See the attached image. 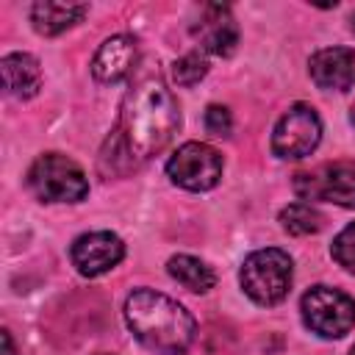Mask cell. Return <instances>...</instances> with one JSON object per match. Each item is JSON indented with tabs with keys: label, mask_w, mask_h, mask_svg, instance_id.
Segmentation results:
<instances>
[{
	"label": "cell",
	"mask_w": 355,
	"mask_h": 355,
	"mask_svg": "<svg viewBox=\"0 0 355 355\" xmlns=\"http://www.w3.org/2000/svg\"><path fill=\"white\" fill-rule=\"evenodd\" d=\"M302 322L311 333L322 338H341L355 324V300L330 286H313L300 302Z\"/></svg>",
	"instance_id": "5"
},
{
	"label": "cell",
	"mask_w": 355,
	"mask_h": 355,
	"mask_svg": "<svg viewBox=\"0 0 355 355\" xmlns=\"http://www.w3.org/2000/svg\"><path fill=\"white\" fill-rule=\"evenodd\" d=\"M133 64H136V39L116 33V36L105 39L100 44V50L94 53L92 72L100 83H119L122 78L130 75Z\"/></svg>",
	"instance_id": "11"
},
{
	"label": "cell",
	"mask_w": 355,
	"mask_h": 355,
	"mask_svg": "<svg viewBox=\"0 0 355 355\" xmlns=\"http://www.w3.org/2000/svg\"><path fill=\"white\" fill-rule=\"evenodd\" d=\"M178 103L158 72H144L133 80L122 100L119 122L103 150V169L128 172L161 153L178 130Z\"/></svg>",
	"instance_id": "1"
},
{
	"label": "cell",
	"mask_w": 355,
	"mask_h": 355,
	"mask_svg": "<svg viewBox=\"0 0 355 355\" xmlns=\"http://www.w3.org/2000/svg\"><path fill=\"white\" fill-rule=\"evenodd\" d=\"M291 258L277 247H266L244 258L239 283L252 302L277 305L291 288Z\"/></svg>",
	"instance_id": "3"
},
{
	"label": "cell",
	"mask_w": 355,
	"mask_h": 355,
	"mask_svg": "<svg viewBox=\"0 0 355 355\" xmlns=\"http://www.w3.org/2000/svg\"><path fill=\"white\" fill-rule=\"evenodd\" d=\"M205 128L214 136H227L233 130V116L225 105H208L205 108Z\"/></svg>",
	"instance_id": "19"
},
{
	"label": "cell",
	"mask_w": 355,
	"mask_h": 355,
	"mask_svg": "<svg viewBox=\"0 0 355 355\" xmlns=\"http://www.w3.org/2000/svg\"><path fill=\"white\" fill-rule=\"evenodd\" d=\"M294 191L302 200H324L341 208H355V169L352 166H322L316 172H300Z\"/></svg>",
	"instance_id": "8"
},
{
	"label": "cell",
	"mask_w": 355,
	"mask_h": 355,
	"mask_svg": "<svg viewBox=\"0 0 355 355\" xmlns=\"http://www.w3.org/2000/svg\"><path fill=\"white\" fill-rule=\"evenodd\" d=\"M125 322L130 333L158 355H183L197 333L194 316L172 297L136 288L125 300Z\"/></svg>",
	"instance_id": "2"
},
{
	"label": "cell",
	"mask_w": 355,
	"mask_h": 355,
	"mask_svg": "<svg viewBox=\"0 0 355 355\" xmlns=\"http://www.w3.org/2000/svg\"><path fill=\"white\" fill-rule=\"evenodd\" d=\"M0 72H3V86L11 97L17 100H28L39 92L42 86V69L39 61L28 53H8L0 61Z\"/></svg>",
	"instance_id": "13"
},
{
	"label": "cell",
	"mask_w": 355,
	"mask_h": 355,
	"mask_svg": "<svg viewBox=\"0 0 355 355\" xmlns=\"http://www.w3.org/2000/svg\"><path fill=\"white\" fill-rule=\"evenodd\" d=\"M86 11H89L86 3H53V0H44V3H36L31 8V22H33L36 33L58 36L67 28H72L75 22H80L86 17Z\"/></svg>",
	"instance_id": "14"
},
{
	"label": "cell",
	"mask_w": 355,
	"mask_h": 355,
	"mask_svg": "<svg viewBox=\"0 0 355 355\" xmlns=\"http://www.w3.org/2000/svg\"><path fill=\"white\" fill-rule=\"evenodd\" d=\"M352 31H355V14H352Z\"/></svg>",
	"instance_id": "22"
},
{
	"label": "cell",
	"mask_w": 355,
	"mask_h": 355,
	"mask_svg": "<svg viewBox=\"0 0 355 355\" xmlns=\"http://www.w3.org/2000/svg\"><path fill=\"white\" fill-rule=\"evenodd\" d=\"M205 72H208V61L200 53H186L172 64V75L180 86H194L197 80L205 78Z\"/></svg>",
	"instance_id": "17"
},
{
	"label": "cell",
	"mask_w": 355,
	"mask_h": 355,
	"mask_svg": "<svg viewBox=\"0 0 355 355\" xmlns=\"http://www.w3.org/2000/svg\"><path fill=\"white\" fill-rule=\"evenodd\" d=\"M97 355H111V352H97Z\"/></svg>",
	"instance_id": "23"
},
{
	"label": "cell",
	"mask_w": 355,
	"mask_h": 355,
	"mask_svg": "<svg viewBox=\"0 0 355 355\" xmlns=\"http://www.w3.org/2000/svg\"><path fill=\"white\" fill-rule=\"evenodd\" d=\"M280 225L291 236H311V233L322 230L324 216L313 205H308V202H291V205H286L280 211Z\"/></svg>",
	"instance_id": "16"
},
{
	"label": "cell",
	"mask_w": 355,
	"mask_h": 355,
	"mask_svg": "<svg viewBox=\"0 0 355 355\" xmlns=\"http://www.w3.org/2000/svg\"><path fill=\"white\" fill-rule=\"evenodd\" d=\"M166 272H169L183 288H189V291H194V294H205V291H211L214 283H216L214 269H211L205 261H200V258H194V255H186V252L172 255L169 263H166Z\"/></svg>",
	"instance_id": "15"
},
{
	"label": "cell",
	"mask_w": 355,
	"mask_h": 355,
	"mask_svg": "<svg viewBox=\"0 0 355 355\" xmlns=\"http://www.w3.org/2000/svg\"><path fill=\"white\" fill-rule=\"evenodd\" d=\"M0 344H3V355H14V344H11L8 330H3V333H0Z\"/></svg>",
	"instance_id": "20"
},
{
	"label": "cell",
	"mask_w": 355,
	"mask_h": 355,
	"mask_svg": "<svg viewBox=\"0 0 355 355\" xmlns=\"http://www.w3.org/2000/svg\"><path fill=\"white\" fill-rule=\"evenodd\" d=\"M352 125H355V108H352Z\"/></svg>",
	"instance_id": "21"
},
{
	"label": "cell",
	"mask_w": 355,
	"mask_h": 355,
	"mask_svg": "<svg viewBox=\"0 0 355 355\" xmlns=\"http://www.w3.org/2000/svg\"><path fill=\"white\" fill-rule=\"evenodd\" d=\"M69 255H72L75 269L83 277H100L125 258V244L111 230H94V233L78 236Z\"/></svg>",
	"instance_id": "9"
},
{
	"label": "cell",
	"mask_w": 355,
	"mask_h": 355,
	"mask_svg": "<svg viewBox=\"0 0 355 355\" xmlns=\"http://www.w3.org/2000/svg\"><path fill=\"white\" fill-rule=\"evenodd\" d=\"M330 255L336 258L338 266H344L347 272H355V222L347 225L330 244Z\"/></svg>",
	"instance_id": "18"
},
{
	"label": "cell",
	"mask_w": 355,
	"mask_h": 355,
	"mask_svg": "<svg viewBox=\"0 0 355 355\" xmlns=\"http://www.w3.org/2000/svg\"><path fill=\"white\" fill-rule=\"evenodd\" d=\"M194 33L202 42V47L214 55H230L239 42V28L227 6H205Z\"/></svg>",
	"instance_id": "12"
},
{
	"label": "cell",
	"mask_w": 355,
	"mask_h": 355,
	"mask_svg": "<svg viewBox=\"0 0 355 355\" xmlns=\"http://www.w3.org/2000/svg\"><path fill=\"white\" fill-rule=\"evenodd\" d=\"M322 139V119L308 103H294L272 130V150L277 158L297 161L316 150Z\"/></svg>",
	"instance_id": "6"
},
{
	"label": "cell",
	"mask_w": 355,
	"mask_h": 355,
	"mask_svg": "<svg viewBox=\"0 0 355 355\" xmlns=\"http://www.w3.org/2000/svg\"><path fill=\"white\" fill-rule=\"evenodd\" d=\"M28 186L44 202H80L89 194L83 169L61 153L39 155L28 169Z\"/></svg>",
	"instance_id": "4"
},
{
	"label": "cell",
	"mask_w": 355,
	"mask_h": 355,
	"mask_svg": "<svg viewBox=\"0 0 355 355\" xmlns=\"http://www.w3.org/2000/svg\"><path fill=\"white\" fill-rule=\"evenodd\" d=\"M311 78L319 89L347 92L355 86V53L349 47H324L316 50L308 61Z\"/></svg>",
	"instance_id": "10"
},
{
	"label": "cell",
	"mask_w": 355,
	"mask_h": 355,
	"mask_svg": "<svg viewBox=\"0 0 355 355\" xmlns=\"http://www.w3.org/2000/svg\"><path fill=\"white\" fill-rule=\"evenodd\" d=\"M349 355H355V347H352V349H349Z\"/></svg>",
	"instance_id": "24"
},
{
	"label": "cell",
	"mask_w": 355,
	"mask_h": 355,
	"mask_svg": "<svg viewBox=\"0 0 355 355\" xmlns=\"http://www.w3.org/2000/svg\"><path fill=\"white\" fill-rule=\"evenodd\" d=\"M166 175L186 191H208L222 178V155L202 141H186L166 161Z\"/></svg>",
	"instance_id": "7"
}]
</instances>
